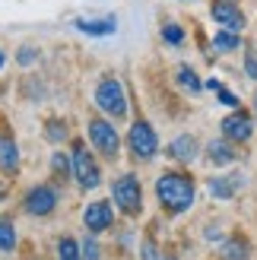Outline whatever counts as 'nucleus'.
I'll return each mask as SVG.
<instances>
[{"instance_id":"f257e3e1","label":"nucleus","mask_w":257,"mask_h":260,"mask_svg":"<svg viewBox=\"0 0 257 260\" xmlns=\"http://www.w3.org/2000/svg\"><path fill=\"white\" fill-rule=\"evenodd\" d=\"M156 193H159V203L169 213H184L187 206L194 203V181L181 172H169V175L159 178Z\"/></svg>"},{"instance_id":"f03ea898","label":"nucleus","mask_w":257,"mask_h":260,"mask_svg":"<svg viewBox=\"0 0 257 260\" xmlns=\"http://www.w3.org/2000/svg\"><path fill=\"white\" fill-rule=\"evenodd\" d=\"M111 197L121 206V213H127V216H137L140 206H143V190H140V181L134 175H121L118 181H114Z\"/></svg>"},{"instance_id":"7ed1b4c3","label":"nucleus","mask_w":257,"mask_h":260,"mask_svg":"<svg viewBox=\"0 0 257 260\" xmlns=\"http://www.w3.org/2000/svg\"><path fill=\"white\" fill-rule=\"evenodd\" d=\"M95 102L111 118H124L127 114V95H124V86L118 80H102L99 89H95Z\"/></svg>"},{"instance_id":"20e7f679","label":"nucleus","mask_w":257,"mask_h":260,"mask_svg":"<svg viewBox=\"0 0 257 260\" xmlns=\"http://www.w3.org/2000/svg\"><path fill=\"white\" fill-rule=\"evenodd\" d=\"M127 146H131V152L137 155V159H152L159 149V140H156V130H152L146 121H137L131 127V137H127Z\"/></svg>"},{"instance_id":"39448f33","label":"nucleus","mask_w":257,"mask_h":260,"mask_svg":"<svg viewBox=\"0 0 257 260\" xmlns=\"http://www.w3.org/2000/svg\"><path fill=\"white\" fill-rule=\"evenodd\" d=\"M73 175H76V181L86 187V190H92V187H99V181H102V172H99V165H95V159L86 152V146L83 143H76L73 146Z\"/></svg>"},{"instance_id":"423d86ee","label":"nucleus","mask_w":257,"mask_h":260,"mask_svg":"<svg viewBox=\"0 0 257 260\" xmlns=\"http://www.w3.org/2000/svg\"><path fill=\"white\" fill-rule=\"evenodd\" d=\"M89 140H92L95 149L105 152V155H118V149H121V140H118V134H114V127L108 121H102V118L89 121Z\"/></svg>"},{"instance_id":"0eeeda50","label":"nucleus","mask_w":257,"mask_h":260,"mask_svg":"<svg viewBox=\"0 0 257 260\" xmlns=\"http://www.w3.org/2000/svg\"><path fill=\"white\" fill-rule=\"evenodd\" d=\"M54 206H57V193L48 184H38L25 193V213H32V216H48Z\"/></svg>"},{"instance_id":"6e6552de","label":"nucleus","mask_w":257,"mask_h":260,"mask_svg":"<svg viewBox=\"0 0 257 260\" xmlns=\"http://www.w3.org/2000/svg\"><path fill=\"white\" fill-rule=\"evenodd\" d=\"M222 134H226V140L245 143L254 134V124H251V118H248L245 111H235V114H229V118L222 121Z\"/></svg>"},{"instance_id":"1a4fd4ad","label":"nucleus","mask_w":257,"mask_h":260,"mask_svg":"<svg viewBox=\"0 0 257 260\" xmlns=\"http://www.w3.org/2000/svg\"><path fill=\"white\" fill-rule=\"evenodd\" d=\"M83 222L89 232H105L111 225V206L108 203H89L83 213Z\"/></svg>"},{"instance_id":"9d476101","label":"nucleus","mask_w":257,"mask_h":260,"mask_svg":"<svg viewBox=\"0 0 257 260\" xmlns=\"http://www.w3.org/2000/svg\"><path fill=\"white\" fill-rule=\"evenodd\" d=\"M213 19L219 22V25H226V29H232V32L245 25V16H241V10L232 7V4H226V0H216V4H213Z\"/></svg>"},{"instance_id":"9b49d317","label":"nucleus","mask_w":257,"mask_h":260,"mask_svg":"<svg viewBox=\"0 0 257 260\" xmlns=\"http://www.w3.org/2000/svg\"><path fill=\"white\" fill-rule=\"evenodd\" d=\"M169 155H172V159H178V162H194V155H197V140L190 137V134H184V137L172 140Z\"/></svg>"},{"instance_id":"f8f14e48","label":"nucleus","mask_w":257,"mask_h":260,"mask_svg":"<svg viewBox=\"0 0 257 260\" xmlns=\"http://www.w3.org/2000/svg\"><path fill=\"white\" fill-rule=\"evenodd\" d=\"M207 159L213 165H229V162H235V152H232V146H229L226 140H213L207 146Z\"/></svg>"},{"instance_id":"ddd939ff","label":"nucleus","mask_w":257,"mask_h":260,"mask_svg":"<svg viewBox=\"0 0 257 260\" xmlns=\"http://www.w3.org/2000/svg\"><path fill=\"white\" fill-rule=\"evenodd\" d=\"M238 184H241L238 175H232V178H213L210 181V193H213V197H219V200H226V197H232V193H235Z\"/></svg>"},{"instance_id":"4468645a","label":"nucleus","mask_w":257,"mask_h":260,"mask_svg":"<svg viewBox=\"0 0 257 260\" xmlns=\"http://www.w3.org/2000/svg\"><path fill=\"white\" fill-rule=\"evenodd\" d=\"M76 29L89 32V35H111L114 32V19H76Z\"/></svg>"},{"instance_id":"2eb2a0df","label":"nucleus","mask_w":257,"mask_h":260,"mask_svg":"<svg viewBox=\"0 0 257 260\" xmlns=\"http://www.w3.org/2000/svg\"><path fill=\"white\" fill-rule=\"evenodd\" d=\"M16 165H19V149H16V143H13L10 137H4L0 140V168L13 172Z\"/></svg>"},{"instance_id":"dca6fc26","label":"nucleus","mask_w":257,"mask_h":260,"mask_svg":"<svg viewBox=\"0 0 257 260\" xmlns=\"http://www.w3.org/2000/svg\"><path fill=\"white\" fill-rule=\"evenodd\" d=\"M222 260H248V241L245 238H229L222 244Z\"/></svg>"},{"instance_id":"f3484780","label":"nucleus","mask_w":257,"mask_h":260,"mask_svg":"<svg viewBox=\"0 0 257 260\" xmlns=\"http://www.w3.org/2000/svg\"><path fill=\"white\" fill-rule=\"evenodd\" d=\"M16 248V229L10 219H0V251H13Z\"/></svg>"},{"instance_id":"a211bd4d","label":"nucleus","mask_w":257,"mask_h":260,"mask_svg":"<svg viewBox=\"0 0 257 260\" xmlns=\"http://www.w3.org/2000/svg\"><path fill=\"white\" fill-rule=\"evenodd\" d=\"M213 48H216V51H235V48H238V35H235L232 29H222V32H216V38H213Z\"/></svg>"},{"instance_id":"6ab92c4d","label":"nucleus","mask_w":257,"mask_h":260,"mask_svg":"<svg viewBox=\"0 0 257 260\" xmlns=\"http://www.w3.org/2000/svg\"><path fill=\"white\" fill-rule=\"evenodd\" d=\"M178 83H181V89H187V92H200V80H197V73L194 70H187V67H181L178 70Z\"/></svg>"},{"instance_id":"aec40b11","label":"nucleus","mask_w":257,"mask_h":260,"mask_svg":"<svg viewBox=\"0 0 257 260\" xmlns=\"http://www.w3.org/2000/svg\"><path fill=\"white\" fill-rule=\"evenodd\" d=\"M57 257H60V260H80V248H76V241H73V238H60Z\"/></svg>"},{"instance_id":"412c9836","label":"nucleus","mask_w":257,"mask_h":260,"mask_svg":"<svg viewBox=\"0 0 257 260\" xmlns=\"http://www.w3.org/2000/svg\"><path fill=\"white\" fill-rule=\"evenodd\" d=\"M162 38H165V42H169V45H181L184 42V32H181V25H165V29H162Z\"/></svg>"},{"instance_id":"4be33fe9","label":"nucleus","mask_w":257,"mask_h":260,"mask_svg":"<svg viewBox=\"0 0 257 260\" xmlns=\"http://www.w3.org/2000/svg\"><path fill=\"white\" fill-rule=\"evenodd\" d=\"M207 86H210V89H213V92H216V95H219V102H222V105H232V108H235V105H238V99H235V95H232V92H226V89H222V86H219V83H216V80H213V83H207Z\"/></svg>"},{"instance_id":"5701e85b","label":"nucleus","mask_w":257,"mask_h":260,"mask_svg":"<svg viewBox=\"0 0 257 260\" xmlns=\"http://www.w3.org/2000/svg\"><path fill=\"white\" fill-rule=\"evenodd\" d=\"M51 168H54V172H63V175H67L70 168H73V162L67 159V155H60V152H57L54 159H51Z\"/></svg>"},{"instance_id":"b1692460","label":"nucleus","mask_w":257,"mask_h":260,"mask_svg":"<svg viewBox=\"0 0 257 260\" xmlns=\"http://www.w3.org/2000/svg\"><path fill=\"white\" fill-rule=\"evenodd\" d=\"M83 254H86V260H99V244L89 238V241L83 244Z\"/></svg>"},{"instance_id":"393cba45","label":"nucleus","mask_w":257,"mask_h":260,"mask_svg":"<svg viewBox=\"0 0 257 260\" xmlns=\"http://www.w3.org/2000/svg\"><path fill=\"white\" fill-rule=\"evenodd\" d=\"M48 140H54V143L63 140V127H60L57 121H51V124H48Z\"/></svg>"},{"instance_id":"a878e982","label":"nucleus","mask_w":257,"mask_h":260,"mask_svg":"<svg viewBox=\"0 0 257 260\" xmlns=\"http://www.w3.org/2000/svg\"><path fill=\"white\" fill-rule=\"evenodd\" d=\"M32 57H35L32 48H22V51H19V63H32Z\"/></svg>"},{"instance_id":"bb28decb","label":"nucleus","mask_w":257,"mask_h":260,"mask_svg":"<svg viewBox=\"0 0 257 260\" xmlns=\"http://www.w3.org/2000/svg\"><path fill=\"white\" fill-rule=\"evenodd\" d=\"M248 73H251L254 80H257V63H254V60H248Z\"/></svg>"},{"instance_id":"cd10ccee","label":"nucleus","mask_w":257,"mask_h":260,"mask_svg":"<svg viewBox=\"0 0 257 260\" xmlns=\"http://www.w3.org/2000/svg\"><path fill=\"white\" fill-rule=\"evenodd\" d=\"M0 67H4V51H0Z\"/></svg>"},{"instance_id":"c85d7f7f","label":"nucleus","mask_w":257,"mask_h":260,"mask_svg":"<svg viewBox=\"0 0 257 260\" xmlns=\"http://www.w3.org/2000/svg\"><path fill=\"white\" fill-rule=\"evenodd\" d=\"M162 260H175V257H162Z\"/></svg>"}]
</instances>
